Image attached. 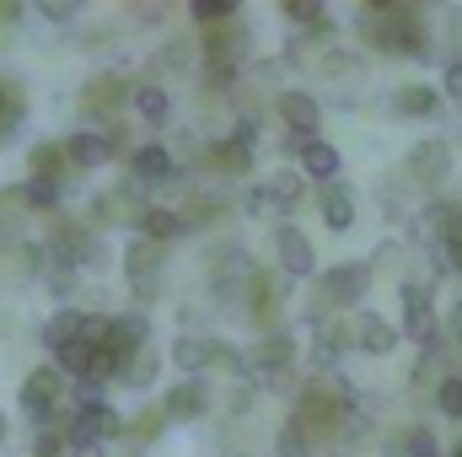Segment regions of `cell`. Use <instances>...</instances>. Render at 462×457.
Here are the masks:
<instances>
[{"instance_id":"1","label":"cell","mask_w":462,"mask_h":457,"mask_svg":"<svg viewBox=\"0 0 462 457\" xmlns=\"http://www.w3.org/2000/svg\"><path fill=\"white\" fill-rule=\"evenodd\" d=\"M365 291H371V264H334V269H323L318 291H312V307H307L312 329L323 318H355L360 302H365Z\"/></svg>"},{"instance_id":"2","label":"cell","mask_w":462,"mask_h":457,"mask_svg":"<svg viewBox=\"0 0 462 457\" xmlns=\"http://www.w3.org/2000/svg\"><path fill=\"white\" fill-rule=\"evenodd\" d=\"M118 436H129V425H124V415L108 409L92 387H76V415H70V442L76 447H108Z\"/></svg>"},{"instance_id":"3","label":"cell","mask_w":462,"mask_h":457,"mask_svg":"<svg viewBox=\"0 0 462 457\" xmlns=\"http://www.w3.org/2000/svg\"><path fill=\"white\" fill-rule=\"evenodd\" d=\"M452 167H457V156H452V145H447V140H420V145H409V156H403L409 183H414L420 194H430V200H441V189H447Z\"/></svg>"},{"instance_id":"4","label":"cell","mask_w":462,"mask_h":457,"mask_svg":"<svg viewBox=\"0 0 462 457\" xmlns=\"http://www.w3.org/2000/svg\"><path fill=\"white\" fill-rule=\"evenodd\" d=\"M162 269H167V247H156L145 237H129V247H124V280H129V296L140 302V312L151 307V296L162 285Z\"/></svg>"},{"instance_id":"5","label":"cell","mask_w":462,"mask_h":457,"mask_svg":"<svg viewBox=\"0 0 462 457\" xmlns=\"http://www.w3.org/2000/svg\"><path fill=\"white\" fill-rule=\"evenodd\" d=\"M124 103H134V87H129L118 70H97V76L81 87V118H87L92 129H97V124H103V129L118 124V108H124Z\"/></svg>"},{"instance_id":"6","label":"cell","mask_w":462,"mask_h":457,"mask_svg":"<svg viewBox=\"0 0 462 457\" xmlns=\"http://www.w3.org/2000/svg\"><path fill=\"white\" fill-rule=\"evenodd\" d=\"M60 398H65V371H60L54 360L32 366V371L22 377V409H27V415H32L38 425L60 420Z\"/></svg>"},{"instance_id":"7","label":"cell","mask_w":462,"mask_h":457,"mask_svg":"<svg viewBox=\"0 0 462 457\" xmlns=\"http://www.w3.org/2000/svg\"><path fill=\"white\" fill-rule=\"evenodd\" d=\"M247 323L258 329V340L285 329V285L274 280V269L253 275V285H247Z\"/></svg>"},{"instance_id":"8","label":"cell","mask_w":462,"mask_h":457,"mask_svg":"<svg viewBox=\"0 0 462 457\" xmlns=\"http://www.w3.org/2000/svg\"><path fill=\"white\" fill-rule=\"evenodd\" d=\"M398 302H403V340L430 344L441 334L436 323V296H430V280H398Z\"/></svg>"},{"instance_id":"9","label":"cell","mask_w":462,"mask_h":457,"mask_svg":"<svg viewBox=\"0 0 462 457\" xmlns=\"http://www.w3.org/2000/svg\"><path fill=\"white\" fill-rule=\"evenodd\" d=\"M274 269H280L285 280H318V275H323V269H318V253H312V237L301 227H291V221L274 227Z\"/></svg>"},{"instance_id":"10","label":"cell","mask_w":462,"mask_h":457,"mask_svg":"<svg viewBox=\"0 0 462 457\" xmlns=\"http://www.w3.org/2000/svg\"><path fill=\"white\" fill-rule=\"evenodd\" d=\"M199 54H205V65H226V70H242V65H247V54H253V33H247L242 22L210 27V33H199Z\"/></svg>"},{"instance_id":"11","label":"cell","mask_w":462,"mask_h":457,"mask_svg":"<svg viewBox=\"0 0 462 457\" xmlns=\"http://www.w3.org/2000/svg\"><path fill=\"white\" fill-rule=\"evenodd\" d=\"M274 114L285 124V135H301V140H318V129H323V103L312 92H301V87L274 92Z\"/></svg>"},{"instance_id":"12","label":"cell","mask_w":462,"mask_h":457,"mask_svg":"<svg viewBox=\"0 0 462 457\" xmlns=\"http://www.w3.org/2000/svg\"><path fill=\"white\" fill-rule=\"evenodd\" d=\"M349 350H355V323L349 318H323L312 329V371H334Z\"/></svg>"},{"instance_id":"13","label":"cell","mask_w":462,"mask_h":457,"mask_svg":"<svg viewBox=\"0 0 462 457\" xmlns=\"http://www.w3.org/2000/svg\"><path fill=\"white\" fill-rule=\"evenodd\" d=\"M296 371V334L280 329V334H263L253 344V382H269V377H285Z\"/></svg>"},{"instance_id":"14","label":"cell","mask_w":462,"mask_h":457,"mask_svg":"<svg viewBox=\"0 0 462 457\" xmlns=\"http://www.w3.org/2000/svg\"><path fill=\"white\" fill-rule=\"evenodd\" d=\"M199 167H205V173H216V178H226V183H242V178L253 173V151H247L242 140L221 135V140H210V145L199 151Z\"/></svg>"},{"instance_id":"15","label":"cell","mask_w":462,"mask_h":457,"mask_svg":"<svg viewBox=\"0 0 462 457\" xmlns=\"http://www.w3.org/2000/svg\"><path fill=\"white\" fill-rule=\"evenodd\" d=\"M349 323H355V350H360V355H393V350L403 344V329L387 323V318L371 312V307H360Z\"/></svg>"},{"instance_id":"16","label":"cell","mask_w":462,"mask_h":457,"mask_svg":"<svg viewBox=\"0 0 462 457\" xmlns=\"http://www.w3.org/2000/svg\"><path fill=\"white\" fill-rule=\"evenodd\" d=\"M414 231H420L430 247H436V242H457L462 247V205L457 200H430V205L420 210Z\"/></svg>"},{"instance_id":"17","label":"cell","mask_w":462,"mask_h":457,"mask_svg":"<svg viewBox=\"0 0 462 457\" xmlns=\"http://www.w3.org/2000/svg\"><path fill=\"white\" fill-rule=\"evenodd\" d=\"M129 178H140V183L162 189V183H172V178H178V162H172V151H167L162 140H140V145H134V156H129Z\"/></svg>"},{"instance_id":"18","label":"cell","mask_w":462,"mask_h":457,"mask_svg":"<svg viewBox=\"0 0 462 457\" xmlns=\"http://www.w3.org/2000/svg\"><path fill=\"white\" fill-rule=\"evenodd\" d=\"M167 360L183 377H205V371H216V340L210 334H178L172 350H167Z\"/></svg>"},{"instance_id":"19","label":"cell","mask_w":462,"mask_h":457,"mask_svg":"<svg viewBox=\"0 0 462 457\" xmlns=\"http://www.w3.org/2000/svg\"><path fill=\"white\" fill-rule=\"evenodd\" d=\"M87 340V312L81 307H60L43 329H38V344L49 350V355H60V350H70V344Z\"/></svg>"},{"instance_id":"20","label":"cell","mask_w":462,"mask_h":457,"mask_svg":"<svg viewBox=\"0 0 462 457\" xmlns=\"http://www.w3.org/2000/svg\"><path fill=\"white\" fill-rule=\"evenodd\" d=\"M226 216H231V200L221 189H194L183 200V227L189 231H210L216 221H226Z\"/></svg>"},{"instance_id":"21","label":"cell","mask_w":462,"mask_h":457,"mask_svg":"<svg viewBox=\"0 0 462 457\" xmlns=\"http://www.w3.org/2000/svg\"><path fill=\"white\" fill-rule=\"evenodd\" d=\"M162 409H167L172 420H199V415L210 409V387H205V377H183L178 387H167Z\"/></svg>"},{"instance_id":"22","label":"cell","mask_w":462,"mask_h":457,"mask_svg":"<svg viewBox=\"0 0 462 457\" xmlns=\"http://www.w3.org/2000/svg\"><path fill=\"white\" fill-rule=\"evenodd\" d=\"M393 114L398 118H436L441 114V87H430V81H403V87L393 92Z\"/></svg>"},{"instance_id":"23","label":"cell","mask_w":462,"mask_h":457,"mask_svg":"<svg viewBox=\"0 0 462 457\" xmlns=\"http://www.w3.org/2000/svg\"><path fill=\"white\" fill-rule=\"evenodd\" d=\"M183 210H172V205H151L140 221H134V237H145V242H156V247H167V242H178L183 237Z\"/></svg>"},{"instance_id":"24","label":"cell","mask_w":462,"mask_h":457,"mask_svg":"<svg viewBox=\"0 0 462 457\" xmlns=\"http://www.w3.org/2000/svg\"><path fill=\"white\" fill-rule=\"evenodd\" d=\"M318 216H323V227L328 231H349L355 227V189H349V183H328V189H318Z\"/></svg>"},{"instance_id":"25","label":"cell","mask_w":462,"mask_h":457,"mask_svg":"<svg viewBox=\"0 0 462 457\" xmlns=\"http://www.w3.org/2000/svg\"><path fill=\"white\" fill-rule=\"evenodd\" d=\"M70 173V151H65V140H38V145H27V178H65Z\"/></svg>"},{"instance_id":"26","label":"cell","mask_w":462,"mask_h":457,"mask_svg":"<svg viewBox=\"0 0 462 457\" xmlns=\"http://www.w3.org/2000/svg\"><path fill=\"white\" fill-rule=\"evenodd\" d=\"M65 151H70V167H76V173H97V167L108 162V140H103V129H76V135L65 140Z\"/></svg>"},{"instance_id":"27","label":"cell","mask_w":462,"mask_h":457,"mask_svg":"<svg viewBox=\"0 0 462 457\" xmlns=\"http://www.w3.org/2000/svg\"><path fill=\"white\" fill-rule=\"evenodd\" d=\"M339 151L328 145V140H312L307 151H301V178H312L318 189H328V183H339Z\"/></svg>"},{"instance_id":"28","label":"cell","mask_w":462,"mask_h":457,"mask_svg":"<svg viewBox=\"0 0 462 457\" xmlns=\"http://www.w3.org/2000/svg\"><path fill=\"white\" fill-rule=\"evenodd\" d=\"M27 194L22 189H0V242L5 247H22L27 237H22V227H27Z\"/></svg>"},{"instance_id":"29","label":"cell","mask_w":462,"mask_h":457,"mask_svg":"<svg viewBox=\"0 0 462 457\" xmlns=\"http://www.w3.org/2000/svg\"><path fill=\"white\" fill-rule=\"evenodd\" d=\"M263 189H269V200H274V210H280V216H285V210H296V205L307 200V178H301V167H296V173H291V167H274Z\"/></svg>"},{"instance_id":"30","label":"cell","mask_w":462,"mask_h":457,"mask_svg":"<svg viewBox=\"0 0 462 457\" xmlns=\"http://www.w3.org/2000/svg\"><path fill=\"white\" fill-rule=\"evenodd\" d=\"M194 60H199V38H194V33H172V38L162 43V70H167V76H189Z\"/></svg>"},{"instance_id":"31","label":"cell","mask_w":462,"mask_h":457,"mask_svg":"<svg viewBox=\"0 0 462 457\" xmlns=\"http://www.w3.org/2000/svg\"><path fill=\"white\" fill-rule=\"evenodd\" d=\"M134 114H140L145 129H162V124L172 118V103H167V92H162L156 81H140V87H134Z\"/></svg>"},{"instance_id":"32","label":"cell","mask_w":462,"mask_h":457,"mask_svg":"<svg viewBox=\"0 0 462 457\" xmlns=\"http://www.w3.org/2000/svg\"><path fill=\"white\" fill-rule=\"evenodd\" d=\"M167 425H172V415H167L162 404H145V409L129 420V442H134V447H151V442L167 436Z\"/></svg>"},{"instance_id":"33","label":"cell","mask_w":462,"mask_h":457,"mask_svg":"<svg viewBox=\"0 0 462 457\" xmlns=\"http://www.w3.org/2000/svg\"><path fill=\"white\" fill-rule=\"evenodd\" d=\"M393 452L398 457H441V442H436V431H425V425H398V431H393Z\"/></svg>"},{"instance_id":"34","label":"cell","mask_w":462,"mask_h":457,"mask_svg":"<svg viewBox=\"0 0 462 457\" xmlns=\"http://www.w3.org/2000/svg\"><path fill=\"white\" fill-rule=\"evenodd\" d=\"M70 420H49V425H38V436H32V457H70Z\"/></svg>"},{"instance_id":"35","label":"cell","mask_w":462,"mask_h":457,"mask_svg":"<svg viewBox=\"0 0 462 457\" xmlns=\"http://www.w3.org/2000/svg\"><path fill=\"white\" fill-rule=\"evenodd\" d=\"M22 194H27V205H32L38 216H60L65 183H54V178H27V183H22Z\"/></svg>"},{"instance_id":"36","label":"cell","mask_w":462,"mask_h":457,"mask_svg":"<svg viewBox=\"0 0 462 457\" xmlns=\"http://www.w3.org/2000/svg\"><path fill=\"white\" fill-rule=\"evenodd\" d=\"M22 114H27V92H22V81L0 76V135H5V129H16Z\"/></svg>"},{"instance_id":"37","label":"cell","mask_w":462,"mask_h":457,"mask_svg":"<svg viewBox=\"0 0 462 457\" xmlns=\"http://www.w3.org/2000/svg\"><path fill=\"white\" fill-rule=\"evenodd\" d=\"M43 285L54 291V302H76V285H81V269H76L70 258H54V264H49V275H43Z\"/></svg>"},{"instance_id":"38","label":"cell","mask_w":462,"mask_h":457,"mask_svg":"<svg viewBox=\"0 0 462 457\" xmlns=\"http://www.w3.org/2000/svg\"><path fill=\"white\" fill-rule=\"evenodd\" d=\"M189 16H194L205 33H210V27H226V22H242V16H236V0H194Z\"/></svg>"},{"instance_id":"39","label":"cell","mask_w":462,"mask_h":457,"mask_svg":"<svg viewBox=\"0 0 462 457\" xmlns=\"http://www.w3.org/2000/svg\"><path fill=\"white\" fill-rule=\"evenodd\" d=\"M156 371H162V355H156V350H140V355L129 360V371H124V387L145 393V387H156Z\"/></svg>"},{"instance_id":"40","label":"cell","mask_w":462,"mask_h":457,"mask_svg":"<svg viewBox=\"0 0 462 457\" xmlns=\"http://www.w3.org/2000/svg\"><path fill=\"white\" fill-rule=\"evenodd\" d=\"M323 81H339V87H355V81H365V60H360V54H349V49H339V54L323 65Z\"/></svg>"},{"instance_id":"41","label":"cell","mask_w":462,"mask_h":457,"mask_svg":"<svg viewBox=\"0 0 462 457\" xmlns=\"http://www.w3.org/2000/svg\"><path fill=\"white\" fill-rule=\"evenodd\" d=\"M280 11H285V22H296L301 33H312L318 22H328V5H323V0H285Z\"/></svg>"},{"instance_id":"42","label":"cell","mask_w":462,"mask_h":457,"mask_svg":"<svg viewBox=\"0 0 462 457\" xmlns=\"http://www.w3.org/2000/svg\"><path fill=\"white\" fill-rule=\"evenodd\" d=\"M253 404H258V382H253V377H236V382L226 387V420L253 415Z\"/></svg>"},{"instance_id":"43","label":"cell","mask_w":462,"mask_h":457,"mask_svg":"<svg viewBox=\"0 0 462 457\" xmlns=\"http://www.w3.org/2000/svg\"><path fill=\"white\" fill-rule=\"evenodd\" d=\"M103 140H108V162H124V167H129V156H134L129 129H124V124H108V129H103Z\"/></svg>"},{"instance_id":"44","label":"cell","mask_w":462,"mask_h":457,"mask_svg":"<svg viewBox=\"0 0 462 457\" xmlns=\"http://www.w3.org/2000/svg\"><path fill=\"white\" fill-rule=\"evenodd\" d=\"M436 409L452 415V420H462V377H447V382L436 387Z\"/></svg>"},{"instance_id":"45","label":"cell","mask_w":462,"mask_h":457,"mask_svg":"<svg viewBox=\"0 0 462 457\" xmlns=\"http://www.w3.org/2000/svg\"><path fill=\"white\" fill-rule=\"evenodd\" d=\"M216 371H231V382L247 371V360H242V350H231L226 340H216Z\"/></svg>"},{"instance_id":"46","label":"cell","mask_w":462,"mask_h":457,"mask_svg":"<svg viewBox=\"0 0 462 457\" xmlns=\"http://www.w3.org/2000/svg\"><path fill=\"white\" fill-rule=\"evenodd\" d=\"M441 92H447V103H457L462 108V60H447V70H441Z\"/></svg>"},{"instance_id":"47","label":"cell","mask_w":462,"mask_h":457,"mask_svg":"<svg viewBox=\"0 0 462 457\" xmlns=\"http://www.w3.org/2000/svg\"><path fill=\"white\" fill-rule=\"evenodd\" d=\"M269 205H274V200H269V189H263V183H258V189H247V200H242V210H247V216H263Z\"/></svg>"},{"instance_id":"48","label":"cell","mask_w":462,"mask_h":457,"mask_svg":"<svg viewBox=\"0 0 462 457\" xmlns=\"http://www.w3.org/2000/svg\"><path fill=\"white\" fill-rule=\"evenodd\" d=\"M38 11H43L49 22H70V16H76V5H70V0H43Z\"/></svg>"},{"instance_id":"49","label":"cell","mask_w":462,"mask_h":457,"mask_svg":"<svg viewBox=\"0 0 462 457\" xmlns=\"http://www.w3.org/2000/svg\"><path fill=\"white\" fill-rule=\"evenodd\" d=\"M114 43V27H87L81 33V49H108Z\"/></svg>"},{"instance_id":"50","label":"cell","mask_w":462,"mask_h":457,"mask_svg":"<svg viewBox=\"0 0 462 457\" xmlns=\"http://www.w3.org/2000/svg\"><path fill=\"white\" fill-rule=\"evenodd\" d=\"M129 16H134L140 27H151V22H162L167 11H162V5H129Z\"/></svg>"},{"instance_id":"51","label":"cell","mask_w":462,"mask_h":457,"mask_svg":"<svg viewBox=\"0 0 462 457\" xmlns=\"http://www.w3.org/2000/svg\"><path fill=\"white\" fill-rule=\"evenodd\" d=\"M22 22V0H0V27H16Z\"/></svg>"},{"instance_id":"52","label":"cell","mask_w":462,"mask_h":457,"mask_svg":"<svg viewBox=\"0 0 462 457\" xmlns=\"http://www.w3.org/2000/svg\"><path fill=\"white\" fill-rule=\"evenodd\" d=\"M447 340H452V344L462 350V302L452 307V318H447Z\"/></svg>"},{"instance_id":"53","label":"cell","mask_w":462,"mask_h":457,"mask_svg":"<svg viewBox=\"0 0 462 457\" xmlns=\"http://www.w3.org/2000/svg\"><path fill=\"white\" fill-rule=\"evenodd\" d=\"M447 38H452V43H462V5H452V11H447Z\"/></svg>"},{"instance_id":"54","label":"cell","mask_w":462,"mask_h":457,"mask_svg":"<svg viewBox=\"0 0 462 457\" xmlns=\"http://www.w3.org/2000/svg\"><path fill=\"white\" fill-rule=\"evenodd\" d=\"M70 457H103V447H70Z\"/></svg>"},{"instance_id":"55","label":"cell","mask_w":462,"mask_h":457,"mask_svg":"<svg viewBox=\"0 0 462 457\" xmlns=\"http://www.w3.org/2000/svg\"><path fill=\"white\" fill-rule=\"evenodd\" d=\"M5 436H11V420H5V415H0V447H5Z\"/></svg>"},{"instance_id":"56","label":"cell","mask_w":462,"mask_h":457,"mask_svg":"<svg viewBox=\"0 0 462 457\" xmlns=\"http://www.w3.org/2000/svg\"><path fill=\"white\" fill-rule=\"evenodd\" d=\"M221 457H247V452H221Z\"/></svg>"},{"instance_id":"57","label":"cell","mask_w":462,"mask_h":457,"mask_svg":"<svg viewBox=\"0 0 462 457\" xmlns=\"http://www.w3.org/2000/svg\"><path fill=\"white\" fill-rule=\"evenodd\" d=\"M387 457H398V452H387Z\"/></svg>"},{"instance_id":"58","label":"cell","mask_w":462,"mask_h":457,"mask_svg":"<svg viewBox=\"0 0 462 457\" xmlns=\"http://www.w3.org/2000/svg\"><path fill=\"white\" fill-rule=\"evenodd\" d=\"M134 457H140V452H134Z\"/></svg>"}]
</instances>
